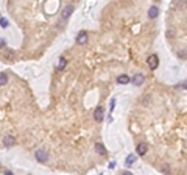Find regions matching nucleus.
<instances>
[{
	"label": "nucleus",
	"mask_w": 187,
	"mask_h": 175,
	"mask_svg": "<svg viewBox=\"0 0 187 175\" xmlns=\"http://www.w3.org/2000/svg\"><path fill=\"white\" fill-rule=\"evenodd\" d=\"M95 152H97L98 155H106V149H104V145L102 144V142H97V144H95Z\"/></svg>",
	"instance_id": "9d476101"
},
{
	"label": "nucleus",
	"mask_w": 187,
	"mask_h": 175,
	"mask_svg": "<svg viewBox=\"0 0 187 175\" xmlns=\"http://www.w3.org/2000/svg\"><path fill=\"white\" fill-rule=\"evenodd\" d=\"M86 42H88V31H80V33L76 34V44L83 46Z\"/></svg>",
	"instance_id": "0eeeda50"
},
{
	"label": "nucleus",
	"mask_w": 187,
	"mask_h": 175,
	"mask_svg": "<svg viewBox=\"0 0 187 175\" xmlns=\"http://www.w3.org/2000/svg\"><path fill=\"white\" fill-rule=\"evenodd\" d=\"M184 88H186V89H187V83H184Z\"/></svg>",
	"instance_id": "a211bd4d"
},
{
	"label": "nucleus",
	"mask_w": 187,
	"mask_h": 175,
	"mask_svg": "<svg viewBox=\"0 0 187 175\" xmlns=\"http://www.w3.org/2000/svg\"><path fill=\"white\" fill-rule=\"evenodd\" d=\"M34 156H36V161H38V163H45V161L48 160V153H47L45 149H38Z\"/></svg>",
	"instance_id": "f257e3e1"
},
{
	"label": "nucleus",
	"mask_w": 187,
	"mask_h": 175,
	"mask_svg": "<svg viewBox=\"0 0 187 175\" xmlns=\"http://www.w3.org/2000/svg\"><path fill=\"white\" fill-rule=\"evenodd\" d=\"M147 152H148V144H147V142H140V144L137 145V155L144 156Z\"/></svg>",
	"instance_id": "1a4fd4ad"
},
{
	"label": "nucleus",
	"mask_w": 187,
	"mask_h": 175,
	"mask_svg": "<svg viewBox=\"0 0 187 175\" xmlns=\"http://www.w3.org/2000/svg\"><path fill=\"white\" fill-rule=\"evenodd\" d=\"M144 74H134V77L131 78V83L134 84V86H142L144 84Z\"/></svg>",
	"instance_id": "423d86ee"
},
{
	"label": "nucleus",
	"mask_w": 187,
	"mask_h": 175,
	"mask_svg": "<svg viewBox=\"0 0 187 175\" xmlns=\"http://www.w3.org/2000/svg\"><path fill=\"white\" fill-rule=\"evenodd\" d=\"M6 83H8V77H6V74H0V86H5Z\"/></svg>",
	"instance_id": "2eb2a0df"
},
{
	"label": "nucleus",
	"mask_w": 187,
	"mask_h": 175,
	"mask_svg": "<svg viewBox=\"0 0 187 175\" xmlns=\"http://www.w3.org/2000/svg\"><path fill=\"white\" fill-rule=\"evenodd\" d=\"M0 27H2V28H6V27H8V20L3 19V17H0Z\"/></svg>",
	"instance_id": "dca6fc26"
},
{
	"label": "nucleus",
	"mask_w": 187,
	"mask_h": 175,
	"mask_svg": "<svg viewBox=\"0 0 187 175\" xmlns=\"http://www.w3.org/2000/svg\"><path fill=\"white\" fill-rule=\"evenodd\" d=\"M136 158H137V156H136L134 153L128 155V156H126V160H125V164L128 166V167H130V166H133V164H134V161H136Z\"/></svg>",
	"instance_id": "f8f14e48"
},
{
	"label": "nucleus",
	"mask_w": 187,
	"mask_h": 175,
	"mask_svg": "<svg viewBox=\"0 0 187 175\" xmlns=\"http://www.w3.org/2000/svg\"><path fill=\"white\" fill-rule=\"evenodd\" d=\"M74 10H75V8L72 6V5H67V6H64V10H62V13H61V19L66 22V20H67V19H69V17L72 16V13H74Z\"/></svg>",
	"instance_id": "39448f33"
},
{
	"label": "nucleus",
	"mask_w": 187,
	"mask_h": 175,
	"mask_svg": "<svg viewBox=\"0 0 187 175\" xmlns=\"http://www.w3.org/2000/svg\"><path fill=\"white\" fill-rule=\"evenodd\" d=\"M103 117H104V110H103V106H97V108H95V111H94V120L100 124V122L103 120Z\"/></svg>",
	"instance_id": "20e7f679"
},
{
	"label": "nucleus",
	"mask_w": 187,
	"mask_h": 175,
	"mask_svg": "<svg viewBox=\"0 0 187 175\" xmlns=\"http://www.w3.org/2000/svg\"><path fill=\"white\" fill-rule=\"evenodd\" d=\"M154 2H159V0H154Z\"/></svg>",
	"instance_id": "6ab92c4d"
},
{
	"label": "nucleus",
	"mask_w": 187,
	"mask_h": 175,
	"mask_svg": "<svg viewBox=\"0 0 187 175\" xmlns=\"http://www.w3.org/2000/svg\"><path fill=\"white\" fill-rule=\"evenodd\" d=\"M117 82L120 84H128L131 82V78L128 77V75H120V77H117Z\"/></svg>",
	"instance_id": "4468645a"
},
{
	"label": "nucleus",
	"mask_w": 187,
	"mask_h": 175,
	"mask_svg": "<svg viewBox=\"0 0 187 175\" xmlns=\"http://www.w3.org/2000/svg\"><path fill=\"white\" fill-rule=\"evenodd\" d=\"M162 172H170V167H167V166H164V167H162Z\"/></svg>",
	"instance_id": "f3484780"
},
{
	"label": "nucleus",
	"mask_w": 187,
	"mask_h": 175,
	"mask_svg": "<svg viewBox=\"0 0 187 175\" xmlns=\"http://www.w3.org/2000/svg\"><path fill=\"white\" fill-rule=\"evenodd\" d=\"M147 64H148V67L151 70H156L158 66H159V58H158V55H150L147 58Z\"/></svg>",
	"instance_id": "f03ea898"
},
{
	"label": "nucleus",
	"mask_w": 187,
	"mask_h": 175,
	"mask_svg": "<svg viewBox=\"0 0 187 175\" xmlns=\"http://www.w3.org/2000/svg\"><path fill=\"white\" fill-rule=\"evenodd\" d=\"M3 60L6 63H14L16 61V53L11 50V48H5V52H3Z\"/></svg>",
	"instance_id": "7ed1b4c3"
},
{
	"label": "nucleus",
	"mask_w": 187,
	"mask_h": 175,
	"mask_svg": "<svg viewBox=\"0 0 187 175\" xmlns=\"http://www.w3.org/2000/svg\"><path fill=\"white\" fill-rule=\"evenodd\" d=\"M158 14H159V8L158 6H151L148 10V17L150 19H154V17H158Z\"/></svg>",
	"instance_id": "9b49d317"
},
{
	"label": "nucleus",
	"mask_w": 187,
	"mask_h": 175,
	"mask_svg": "<svg viewBox=\"0 0 187 175\" xmlns=\"http://www.w3.org/2000/svg\"><path fill=\"white\" fill-rule=\"evenodd\" d=\"M16 144V138L14 136H5L3 138V145L6 147V149H10V147H13Z\"/></svg>",
	"instance_id": "6e6552de"
},
{
	"label": "nucleus",
	"mask_w": 187,
	"mask_h": 175,
	"mask_svg": "<svg viewBox=\"0 0 187 175\" xmlns=\"http://www.w3.org/2000/svg\"><path fill=\"white\" fill-rule=\"evenodd\" d=\"M66 66H67V60H66L64 56H61V58H59V63H58V66H56V70H62V69H64Z\"/></svg>",
	"instance_id": "ddd939ff"
}]
</instances>
